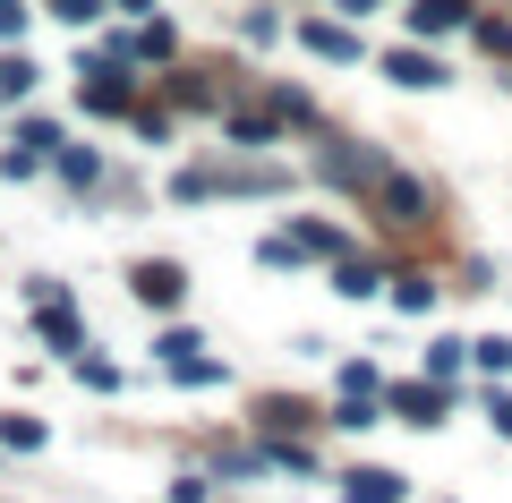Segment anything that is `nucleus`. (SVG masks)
<instances>
[{
	"label": "nucleus",
	"instance_id": "nucleus-4",
	"mask_svg": "<svg viewBox=\"0 0 512 503\" xmlns=\"http://www.w3.org/2000/svg\"><path fill=\"white\" fill-rule=\"evenodd\" d=\"M180 265H137V299H146V307H180Z\"/></svg>",
	"mask_w": 512,
	"mask_h": 503
},
{
	"label": "nucleus",
	"instance_id": "nucleus-11",
	"mask_svg": "<svg viewBox=\"0 0 512 503\" xmlns=\"http://www.w3.org/2000/svg\"><path fill=\"white\" fill-rule=\"evenodd\" d=\"M470 359L487 367V376H504V367H512V342H504V333H495V342H470Z\"/></svg>",
	"mask_w": 512,
	"mask_h": 503
},
{
	"label": "nucleus",
	"instance_id": "nucleus-5",
	"mask_svg": "<svg viewBox=\"0 0 512 503\" xmlns=\"http://www.w3.org/2000/svg\"><path fill=\"white\" fill-rule=\"evenodd\" d=\"M393 410H402L410 427H436V410H444V393H436V384H402V393H393Z\"/></svg>",
	"mask_w": 512,
	"mask_h": 503
},
{
	"label": "nucleus",
	"instance_id": "nucleus-9",
	"mask_svg": "<svg viewBox=\"0 0 512 503\" xmlns=\"http://www.w3.org/2000/svg\"><path fill=\"white\" fill-rule=\"evenodd\" d=\"M26 86H35V60H26V52H18V60H0V103H18Z\"/></svg>",
	"mask_w": 512,
	"mask_h": 503
},
{
	"label": "nucleus",
	"instance_id": "nucleus-15",
	"mask_svg": "<svg viewBox=\"0 0 512 503\" xmlns=\"http://www.w3.org/2000/svg\"><path fill=\"white\" fill-rule=\"evenodd\" d=\"M487 410H495V427L512 435V393H487Z\"/></svg>",
	"mask_w": 512,
	"mask_h": 503
},
{
	"label": "nucleus",
	"instance_id": "nucleus-17",
	"mask_svg": "<svg viewBox=\"0 0 512 503\" xmlns=\"http://www.w3.org/2000/svg\"><path fill=\"white\" fill-rule=\"evenodd\" d=\"M342 9H350V18H367V9H376V0H342Z\"/></svg>",
	"mask_w": 512,
	"mask_h": 503
},
{
	"label": "nucleus",
	"instance_id": "nucleus-2",
	"mask_svg": "<svg viewBox=\"0 0 512 503\" xmlns=\"http://www.w3.org/2000/svg\"><path fill=\"white\" fill-rule=\"evenodd\" d=\"M470 26V0H410V35H453Z\"/></svg>",
	"mask_w": 512,
	"mask_h": 503
},
{
	"label": "nucleus",
	"instance_id": "nucleus-6",
	"mask_svg": "<svg viewBox=\"0 0 512 503\" xmlns=\"http://www.w3.org/2000/svg\"><path fill=\"white\" fill-rule=\"evenodd\" d=\"M384 69L402 86H444V60H427V52H384Z\"/></svg>",
	"mask_w": 512,
	"mask_h": 503
},
{
	"label": "nucleus",
	"instance_id": "nucleus-10",
	"mask_svg": "<svg viewBox=\"0 0 512 503\" xmlns=\"http://www.w3.org/2000/svg\"><path fill=\"white\" fill-rule=\"evenodd\" d=\"M43 9H52L60 26H94V18H103V0H43Z\"/></svg>",
	"mask_w": 512,
	"mask_h": 503
},
{
	"label": "nucleus",
	"instance_id": "nucleus-14",
	"mask_svg": "<svg viewBox=\"0 0 512 503\" xmlns=\"http://www.w3.org/2000/svg\"><path fill=\"white\" fill-rule=\"evenodd\" d=\"M0 35H26V0H0Z\"/></svg>",
	"mask_w": 512,
	"mask_h": 503
},
{
	"label": "nucleus",
	"instance_id": "nucleus-8",
	"mask_svg": "<svg viewBox=\"0 0 512 503\" xmlns=\"http://www.w3.org/2000/svg\"><path fill=\"white\" fill-rule=\"evenodd\" d=\"M376 282H384V273L367 265V256H350V265H333V290H342V299H376Z\"/></svg>",
	"mask_w": 512,
	"mask_h": 503
},
{
	"label": "nucleus",
	"instance_id": "nucleus-7",
	"mask_svg": "<svg viewBox=\"0 0 512 503\" xmlns=\"http://www.w3.org/2000/svg\"><path fill=\"white\" fill-rule=\"evenodd\" d=\"M299 43H308V52H325V60H359V35H342V26H299Z\"/></svg>",
	"mask_w": 512,
	"mask_h": 503
},
{
	"label": "nucleus",
	"instance_id": "nucleus-13",
	"mask_svg": "<svg viewBox=\"0 0 512 503\" xmlns=\"http://www.w3.org/2000/svg\"><path fill=\"white\" fill-rule=\"evenodd\" d=\"M393 307H402V316H427V307H436V290H427V282H402V290H393Z\"/></svg>",
	"mask_w": 512,
	"mask_h": 503
},
{
	"label": "nucleus",
	"instance_id": "nucleus-1",
	"mask_svg": "<svg viewBox=\"0 0 512 503\" xmlns=\"http://www.w3.org/2000/svg\"><path fill=\"white\" fill-rule=\"evenodd\" d=\"M376 205H384V222H427V188L402 180V171H376Z\"/></svg>",
	"mask_w": 512,
	"mask_h": 503
},
{
	"label": "nucleus",
	"instance_id": "nucleus-12",
	"mask_svg": "<svg viewBox=\"0 0 512 503\" xmlns=\"http://www.w3.org/2000/svg\"><path fill=\"white\" fill-rule=\"evenodd\" d=\"M0 444H18V452H35V444H43V427H35V418H0Z\"/></svg>",
	"mask_w": 512,
	"mask_h": 503
},
{
	"label": "nucleus",
	"instance_id": "nucleus-16",
	"mask_svg": "<svg viewBox=\"0 0 512 503\" xmlns=\"http://www.w3.org/2000/svg\"><path fill=\"white\" fill-rule=\"evenodd\" d=\"M111 9H128V18H154V0H111Z\"/></svg>",
	"mask_w": 512,
	"mask_h": 503
},
{
	"label": "nucleus",
	"instance_id": "nucleus-3",
	"mask_svg": "<svg viewBox=\"0 0 512 503\" xmlns=\"http://www.w3.org/2000/svg\"><path fill=\"white\" fill-rule=\"evenodd\" d=\"M342 503H402V478H393V469H350Z\"/></svg>",
	"mask_w": 512,
	"mask_h": 503
}]
</instances>
